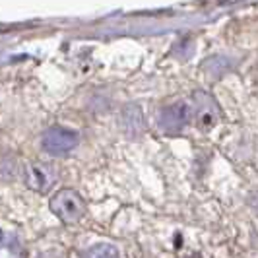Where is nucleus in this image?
I'll return each instance as SVG.
<instances>
[{
	"instance_id": "39448f33",
	"label": "nucleus",
	"mask_w": 258,
	"mask_h": 258,
	"mask_svg": "<svg viewBox=\"0 0 258 258\" xmlns=\"http://www.w3.org/2000/svg\"><path fill=\"white\" fill-rule=\"evenodd\" d=\"M190 107L184 103H175V105H169L165 107L159 116H157V124H159V128L163 130V132H167V134H179L184 126H186V122H188V118H190Z\"/></svg>"
},
{
	"instance_id": "6e6552de",
	"label": "nucleus",
	"mask_w": 258,
	"mask_h": 258,
	"mask_svg": "<svg viewBox=\"0 0 258 258\" xmlns=\"http://www.w3.org/2000/svg\"><path fill=\"white\" fill-rule=\"evenodd\" d=\"M82 258H120V252L116 246L109 245V243H99V245L86 248L82 252Z\"/></svg>"
},
{
	"instance_id": "423d86ee",
	"label": "nucleus",
	"mask_w": 258,
	"mask_h": 258,
	"mask_svg": "<svg viewBox=\"0 0 258 258\" xmlns=\"http://www.w3.org/2000/svg\"><path fill=\"white\" fill-rule=\"evenodd\" d=\"M120 126L124 130V134H128L132 138L144 134L146 130V120H144L142 109L138 105H126L122 109V116H120Z\"/></svg>"
},
{
	"instance_id": "0eeeda50",
	"label": "nucleus",
	"mask_w": 258,
	"mask_h": 258,
	"mask_svg": "<svg viewBox=\"0 0 258 258\" xmlns=\"http://www.w3.org/2000/svg\"><path fill=\"white\" fill-rule=\"evenodd\" d=\"M0 258H22V243L18 235L0 229Z\"/></svg>"
},
{
	"instance_id": "f03ea898",
	"label": "nucleus",
	"mask_w": 258,
	"mask_h": 258,
	"mask_svg": "<svg viewBox=\"0 0 258 258\" xmlns=\"http://www.w3.org/2000/svg\"><path fill=\"white\" fill-rule=\"evenodd\" d=\"M78 132L70 128H64V126H52L49 128L43 138H41V144H43V150L51 155H68L74 148L78 146Z\"/></svg>"
},
{
	"instance_id": "f257e3e1",
	"label": "nucleus",
	"mask_w": 258,
	"mask_h": 258,
	"mask_svg": "<svg viewBox=\"0 0 258 258\" xmlns=\"http://www.w3.org/2000/svg\"><path fill=\"white\" fill-rule=\"evenodd\" d=\"M51 212L58 220L66 225H74L86 216L88 204L82 198V194L76 192L74 188H62L54 194L49 202Z\"/></svg>"
},
{
	"instance_id": "7ed1b4c3",
	"label": "nucleus",
	"mask_w": 258,
	"mask_h": 258,
	"mask_svg": "<svg viewBox=\"0 0 258 258\" xmlns=\"http://www.w3.org/2000/svg\"><path fill=\"white\" fill-rule=\"evenodd\" d=\"M192 105H194V120H196V126L202 130L214 128L220 120V105L216 103V99L206 93V91H196L192 95Z\"/></svg>"
},
{
	"instance_id": "20e7f679",
	"label": "nucleus",
	"mask_w": 258,
	"mask_h": 258,
	"mask_svg": "<svg viewBox=\"0 0 258 258\" xmlns=\"http://www.w3.org/2000/svg\"><path fill=\"white\" fill-rule=\"evenodd\" d=\"M24 182L33 192H49L52 184L56 182V173L47 163L29 161V163H26V169H24Z\"/></svg>"
}]
</instances>
